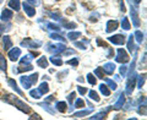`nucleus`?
<instances>
[{
	"mask_svg": "<svg viewBox=\"0 0 147 120\" xmlns=\"http://www.w3.org/2000/svg\"><path fill=\"white\" fill-rule=\"evenodd\" d=\"M136 75H131L130 78L127 80V84H126V94L130 96L132 93V91L135 88V84H136Z\"/></svg>",
	"mask_w": 147,
	"mask_h": 120,
	"instance_id": "7ed1b4c3",
	"label": "nucleus"
},
{
	"mask_svg": "<svg viewBox=\"0 0 147 120\" xmlns=\"http://www.w3.org/2000/svg\"><path fill=\"white\" fill-rule=\"evenodd\" d=\"M118 28V21H108V24H107V32L108 33H110V32H113V31H115Z\"/></svg>",
	"mask_w": 147,
	"mask_h": 120,
	"instance_id": "f8f14e48",
	"label": "nucleus"
},
{
	"mask_svg": "<svg viewBox=\"0 0 147 120\" xmlns=\"http://www.w3.org/2000/svg\"><path fill=\"white\" fill-rule=\"evenodd\" d=\"M115 61L121 63V64H125L129 61V55L124 49H118V55L115 58Z\"/></svg>",
	"mask_w": 147,
	"mask_h": 120,
	"instance_id": "f03ea898",
	"label": "nucleus"
},
{
	"mask_svg": "<svg viewBox=\"0 0 147 120\" xmlns=\"http://www.w3.org/2000/svg\"><path fill=\"white\" fill-rule=\"evenodd\" d=\"M75 108H84L85 107V102H84V99H76V102H75V105H74Z\"/></svg>",
	"mask_w": 147,
	"mask_h": 120,
	"instance_id": "c9c22d12",
	"label": "nucleus"
},
{
	"mask_svg": "<svg viewBox=\"0 0 147 120\" xmlns=\"http://www.w3.org/2000/svg\"><path fill=\"white\" fill-rule=\"evenodd\" d=\"M134 38H136V40H137L139 43H142V40H144V34H142L141 31H136Z\"/></svg>",
	"mask_w": 147,
	"mask_h": 120,
	"instance_id": "c756f323",
	"label": "nucleus"
},
{
	"mask_svg": "<svg viewBox=\"0 0 147 120\" xmlns=\"http://www.w3.org/2000/svg\"><path fill=\"white\" fill-rule=\"evenodd\" d=\"M40 105H42V107H43V108H44L45 110H47V112H49L50 114H54V113H55V112H54V110H53V109H50V108H49V105H48L47 103H42V104H40Z\"/></svg>",
	"mask_w": 147,
	"mask_h": 120,
	"instance_id": "58836bf2",
	"label": "nucleus"
},
{
	"mask_svg": "<svg viewBox=\"0 0 147 120\" xmlns=\"http://www.w3.org/2000/svg\"><path fill=\"white\" fill-rule=\"evenodd\" d=\"M49 60H50V63H53L54 65H57V66H61L63 65V60L59 57H54V55H53V57H50Z\"/></svg>",
	"mask_w": 147,
	"mask_h": 120,
	"instance_id": "aec40b11",
	"label": "nucleus"
},
{
	"mask_svg": "<svg viewBox=\"0 0 147 120\" xmlns=\"http://www.w3.org/2000/svg\"><path fill=\"white\" fill-rule=\"evenodd\" d=\"M110 42L113 44H117V45H121L125 43V36L124 34H115V36H112L108 38Z\"/></svg>",
	"mask_w": 147,
	"mask_h": 120,
	"instance_id": "20e7f679",
	"label": "nucleus"
},
{
	"mask_svg": "<svg viewBox=\"0 0 147 120\" xmlns=\"http://www.w3.org/2000/svg\"><path fill=\"white\" fill-rule=\"evenodd\" d=\"M3 45L5 50H10V48H12V40L9 36H4L3 37Z\"/></svg>",
	"mask_w": 147,
	"mask_h": 120,
	"instance_id": "9d476101",
	"label": "nucleus"
},
{
	"mask_svg": "<svg viewBox=\"0 0 147 120\" xmlns=\"http://www.w3.org/2000/svg\"><path fill=\"white\" fill-rule=\"evenodd\" d=\"M9 85H10V86L12 87V88H13V90H15V91L17 92L18 94H20V96H22V91H21V90H20V88H18V87H17V84L15 82V80H11V78H10V80H9Z\"/></svg>",
	"mask_w": 147,
	"mask_h": 120,
	"instance_id": "393cba45",
	"label": "nucleus"
},
{
	"mask_svg": "<svg viewBox=\"0 0 147 120\" xmlns=\"http://www.w3.org/2000/svg\"><path fill=\"white\" fill-rule=\"evenodd\" d=\"M126 70H127V67H126L125 65H121V67H120V73H121L123 76L126 73Z\"/></svg>",
	"mask_w": 147,
	"mask_h": 120,
	"instance_id": "de8ad7c7",
	"label": "nucleus"
},
{
	"mask_svg": "<svg viewBox=\"0 0 147 120\" xmlns=\"http://www.w3.org/2000/svg\"><path fill=\"white\" fill-rule=\"evenodd\" d=\"M144 84H145V75H141V76H139V87L140 88H142Z\"/></svg>",
	"mask_w": 147,
	"mask_h": 120,
	"instance_id": "ea45409f",
	"label": "nucleus"
},
{
	"mask_svg": "<svg viewBox=\"0 0 147 120\" xmlns=\"http://www.w3.org/2000/svg\"><path fill=\"white\" fill-rule=\"evenodd\" d=\"M120 10L123 11V12H125V10H126V9H125V5H124V3H123V0H120Z\"/></svg>",
	"mask_w": 147,
	"mask_h": 120,
	"instance_id": "8fccbe9b",
	"label": "nucleus"
},
{
	"mask_svg": "<svg viewBox=\"0 0 147 120\" xmlns=\"http://www.w3.org/2000/svg\"><path fill=\"white\" fill-rule=\"evenodd\" d=\"M49 52H53L54 54H59L65 50V44H55V45H49Z\"/></svg>",
	"mask_w": 147,
	"mask_h": 120,
	"instance_id": "423d86ee",
	"label": "nucleus"
},
{
	"mask_svg": "<svg viewBox=\"0 0 147 120\" xmlns=\"http://www.w3.org/2000/svg\"><path fill=\"white\" fill-rule=\"evenodd\" d=\"M24 10H25V12H26L30 17L34 16V13H36V9L32 6V5H30V3H27V1L24 3Z\"/></svg>",
	"mask_w": 147,
	"mask_h": 120,
	"instance_id": "6e6552de",
	"label": "nucleus"
},
{
	"mask_svg": "<svg viewBox=\"0 0 147 120\" xmlns=\"http://www.w3.org/2000/svg\"><path fill=\"white\" fill-rule=\"evenodd\" d=\"M67 64H70V65H74V66H77L79 65V60L77 59H71V60H69Z\"/></svg>",
	"mask_w": 147,
	"mask_h": 120,
	"instance_id": "c03bdc74",
	"label": "nucleus"
},
{
	"mask_svg": "<svg viewBox=\"0 0 147 120\" xmlns=\"http://www.w3.org/2000/svg\"><path fill=\"white\" fill-rule=\"evenodd\" d=\"M37 65L38 66H40V67H48V60H47V58H44V57H42V58H39L38 59V61H37Z\"/></svg>",
	"mask_w": 147,
	"mask_h": 120,
	"instance_id": "412c9836",
	"label": "nucleus"
},
{
	"mask_svg": "<svg viewBox=\"0 0 147 120\" xmlns=\"http://www.w3.org/2000/svg\"><path fill=\"white\" fill-rule=\"evenodd\" d=\"M21 55V49L20 48H12L11 50H9V58L12 61H16V60L20 58Z\"/></svg>",
	"mask_w": 147,
	"mask_h": 120,
	"instance_id": "39448f33",
	"label": "nucleus"
},
{
	"mask_svg": "<svg viewBox=\"0 0 147 120\" xmlns=\"http://www.w3.org/2000/svg\"><path fill=\"white\" fill-rule=\"evenodd\" d=\"M32 65L31 64H27V65H20V67H18L17 71H31L32 70Z\"/></svg>",
	"mask_w": 147,
	"mask_h": 120,
	"instance_id": "2f4dec72",
	"label": "nucleus"
},
{
	"mask_svg": "<svg viewBox=\"0 0 147 120\" xmlns=\"http://www.w3.org/2000/svg\"><path fill=\"white\" fill-rule=\"evenodd\" d=\"M88 96H90V98H91V99L96 100V102H99V100H100V98H99V97H98V94H97V92H96V91H93V90L88 92Z\"/></svg>",
	"mask_w": 147,
	"mask_h": 120,
	"instance_id": "cd10ccee",
	"label": "nucleus"
},
{
	"mask_svg": "<svg viewBox=\"0 0 147 120\" xmlns=\"http://www.w3.org/2000/svg\"><path fill=\"white\" fill-rule=\"evenodd\" d=\"M27 3H31V4H34V5H38L39 0H27Z\"/></svg>",
	"mask_w": 147,
	"mask_h": 120,
	"instance_id": "09e8293b",
	"label": "nucleus"
},
{
	"mask_svg": "<svg viewBox=\"0 0 147 120\" xmlns=\"http://www.w3.org/2000/svg\"><path fill=\"white\" fill-rule=\"evenodd\" d=\"M48 27L50 30H54V31H59V27L57 25H53V24H48Z\"/></svg>",
	"mask_w": 147,
	"mask_h": 120,
	"instance_id": "a18cd8bd",
	"label": "nucleus"
},
{
	"mask_svg": "<svg viewBox=\"0 0 147 120\" xmlns=\"http://www.w3.org/2000/svg\"><path fill=\"white\" fill-rule=\"evenodd\" d=\"M87 81H88L90 85H93V86L97 84V80H96V77L92 75V73H88V75H87Z\"/></svg>",
	"mask_w": 147,
	"mask_h": 120,
	"instance_id": "7c9ffc66",
	"label": "nucleus"
},
{
	"mask_svg": "<svg viewBox=\"0 0 147 120\" xmlns=\"http://www.w3.org/2000/svg\"><path fill=\"white\" fill-rule=\"evenodd\" d=\"M102 70L105 73H108V75H112V73L114 72V70H115V65H114L113 63H107V64H104L103 65Z\"/></svg>",
	"mask_w": 147,
	"mask_h": 120,
	"instance_id": "1a4fd4ad",
	"label": "nucleus"
},
{
	"mask_svg": "<svg viewBox=\"0 0 147 120\" xmlns=\"http://www.w3.org/2000/svg\"><path fill=\"white\" fill-rule=\"evenodd\" d=\"M131 17H132V24H134L136 27L140 26V18H139V15L134 7H131Z\"/></svg>",
	"mask_w": 147,
	"mask_h": 120,
	"instance_id": "9b49d317",
	"label": "nucleus"
},
{
	"mask_svg": "<svg viewBox=\"0 0 147 120\" xmlns=\"http://www.w3.org/2000/svg\"><path fill=\"white\" fill-rule=\"evenodd\" d=\"M50 38H52V39H55V40H64V38H63V37H60V36H59V34H50Z\"/></svg>",
	"mask_w": 147,
	"mask_h": 120,
	"instance_id": "a19ab883",
	"label": "nucleus"
},
{
	"mask_svg": "<svg viewBox=\"0 0 147 120\" xmlns=\"http://www.w3.org/2000/svg\"><path fill=\"white\" fill-rule=\"evenodd\" d=\"M7 69V64H6V60L4 58V55L0 53V70L1 71H6Z\"/></svg>",
	"mask_w": 147,
	"mask_h": 120,
	"instance_id": "f3484780",
	"label": "nucleus"
},
{
	"mask_svg": "<svg viewBox=\"0 0 147 120\" xmlns=\"http://www.w3.org/2000/svg\"><path fill=\"white\" fill-rule=\"evenodd\" d=\"M22 45H25L27 48H38L40 45V42H34V40H32L31 38H27L22 42Z\"/></svg>",
	"mask_w": 147,
	"mask_h": 120,
	"instance_id": "0eeeda50",
	"label": "nucleus"
},
{
	"mask_svg": "<svg viewBox=\"0 0 147 120\" xmlns=\"http://www.w3.org/2000/svg\"><path fill=\"white\" fill-rule=\"evenodd\" d=\"M107 113H108V110H105V112H100V113H98V114L93 115V117H91V119H103V118H105Z\"/></svg>",
	"mask_w": 147,
	"mask_h": 120,
	"instance_id": "72a5a7b5",
	"label": "nucleus"
},
{
	"mask_svg": "<svg viewBox=\"0 0 147 120\" xmlns=\"http://www.w3.org/2000/svg\"><path fill=\"white\" fill-rule=\"evenodd\" d=\"M30 94H31V97H33L34 99H39L40 97H42V93L39 92V90H31Z\"/></svg>",
	"mask_w": 147,
	"mask_h": 120,
	"instance_id": "a878e982",
	"label": "nucleus"
},
{
	"mask_svg": "<svg viewBox=\"0 0 147 120\" xmlns=\"http://www.w3.org/2000/svg\"><path fill=\"white\" fill-rule=\"evenodd\" d=\"M124 103H125V94L121 93L120 96H119L118 102L113 105V108H114V109H120V108L123 107V105H124Z\"/></svg>",
	"mask_w": 147,
	"mask_h": 120,
	"instance_id": "ddd939ff",
	"label": "nucleus"
},
{
	"mask_svg": "<svg viewBox=\"0 0 147 120\" xmlns=\"http://www.w3.org/2000/svg\"><path fill=\"white\" fill-rule=\"evenodd\" d=\"M91 113V109H87V110H84V112H80V113H75L72 117H76V118H81V117H85V115L90 114Z\"/></svg>",
	"mask_w": 147,
	"mask_h": 120,
	"instance_id": "f704fd0d",
	"label": "nucleus"
},
{
	"mask_svg": "<svg viewBox=\"0 0 147 120\" xmlns=\"http://www.w3.org/2000/svg\"><path fill=\"white\" fill-rule=\"evenodd\" d=\"M4 99H6V102H9V103H12L15 107H17L18 109L21 110V112H24V113H30L31 112V108L27 105L25 102H22L21 99H17V98H15L12 94H7L6 96V98H4Z\"/></svg>",
	"mask_w": 147,
	"mask_h": 120,
	"instance_id": "f257e3e1",
	"label": "nucleus"
},
{
	"mask_svg": "<svg viewBox=\"0 0 147 120\" xmlns=\"http://www.w3.org/2000/svg\"><path fill=\"white\" fill-rule=\"evenodd\" d=\"M9 6H10V9H12V10L18 11L20 10V6H21L20 0H10V1H9Z\"/></svg>",
	"mask_w": 147,
	"mask_h": 120,
	"instance_id": "2eb2a0df",
	"label": "nucleus"
},
{
	"mask_svg": "<svg viewBox=\"0 0 147 120\" xmlns=\"http://www.w3.org/2000/svg\"><path fill=\"white\" fill-rule=\"evenodd\" d=\"M66 27H67V28H75L76 25H75V24H67Z\"/></svg>",
	"mask_w": 147,
	"mask_h": 120,
	"instance_id": "3c124183",
	"label": "nucleus"
},
{
	"mask_svg": "<svg viewBox=\"0 0 147 120\" xmlns=\"http://www.w3.org/2000/svg\"><path fill=\"white\" fill-rule=\"evenodd\" d=\"M32 57H34V55L33 54H28V55H26V57H24L21 59V61H20V65H27V64H30L31 60H32Z\"/></svg>",
	"mask_w": 147,
	"mask_h": 120,
	"instance_id": "6ab92c4d",
	"label": "nucleus"
},
{
	"mask_svg": "<svg viewBox=\"0 0 147 120\" xmlns=\"http://www.w3.org/2000/svg\"><path fill=\"white\" fill-rule=\"evenodd\" d=\"M75 47H77V48H80V49H86V47H85V44H84V43H80V42H76V43H75Z\"/></svg>",
	"mask_w": 147,
	"mask_h": 120,
	"instance_id": "49530a36",
	"label": "nucleus"
},
{
	"mask_svg": "<svg viewBox=\"0 0 147 120\" xmlns=\"http://www.w3.org/2000/svg\"><path fill=\"white\" fill-rule=\"evenodd\" d=\"M38 90H39V92H40V93H42V94L48 93V92H49V87H48V84H47V82H42Z\"/></svg>",
	"mask_w": 147,
	"mask_h": 120,
	"instance_id": "5701e85b",
	"label": "nucleus"
},
{
	"mask_svg": "<svg viewBox=\"0 0 147 120\" xmlns=\"http://www.w3.org/2000/svg\"><path fill=\"white\" fill-rule=\"evenodd\" d=\"M81 36L80 32H70V33L67 34V38L70 40H75L76 38H79V37Z\"/></svg>",
	"mask_w": 147,
	"mask_h": 120,
	"instance_id": "c85d7f7f",
	"label": "nucleus"
},
{
	"mask_svg": "<svg viewBox=\"0 0 147 120\" xmlns=\"http://www.w3.org/2000/svg\"><path fill=\"white\" fill-rule=\"evenodd\" d=\"M77 90H79L80 94H82V96H84L86 92H87V88H86V87H82V86H77Z\"/></svg>",
	"mask_w": 147,
	"mask_h": 120,
	"instance_id": "79ce46f5",
	"label": "nucleus"
},
{
	"mask_svg": "<svg viewBox=\"0 0 147 120\" xmlns=\"http://www.w3.org/2000/svg\"><path fill=\"white\" fill-rule=\"evenodd\" d=\"M121 26H123V28H124V30H126V31L131 28L130 22H129V18H127V17H124V18H123V21H121Z\"/></svg>",
	"mask_w": 147,
	"mask_h": 120,
	"instance_id": "bb28decb",
	"label": "nucleus"
},
{
	"mask_svg": "<svg viewBox=\"0 0 147 120\" xmlns=\"http://www.w3.org/2000/svg\"><path fill=\"white\" fill-rule=\"evenodd\" d=\"M20 81H21V84H22V86L25 87L26 90H28V88H31V86H32V84H31V81H30V78H28V76H22L21 78H20Z\"/></svg>",
	"mask_w": 147,
	"mask_h": 120,
	"instance_id": "dca6fc26",
	"label": "nucleus"
},
{
	"mask_svg": "<svg viewBox=\"0 0 147 120\" xmlns=\"http://www.w3.org/2000/svg\"><path fill=\"white\" fill-rule=\"evenodd\" d=\"M99 91H100V93H102L103 96H105V97H109V96H110V91L108 90V86L100 85V86H99Z\"/></svg>",
	"mask_w": 147,
	"mask_h": 120,
	"instance_id": "b1692460",
	"label": "nucleus"
},
{
	"mask_svg": "<svg viewBox=\"0 0 147 120\" xmlns=\"http://www.w3.org/2000/svg\"><path fill=\"white\" fill-rule=\"evenodd\" d=\"M0 18H1L3 21H9L10 18H12V11L5 9V10L1 12V17H0Z\"/></svg>",
	"mask_w": 147,
	"mask_h": 120,
	"instance_id": "4468645a",
	"label": "nucleus"
},
{
	"mask_svg": "<svg viewBox=\"0 0 147 120\" xmlns=\"http://www.w3.org/2000/svg\"><path fill=\"white\" fill-rule=\"evenodd\" d=\"M105 82H107V85L109 86V88L110 90H117V84L114 81H112V80H109V78H105Z\"/></svg>",
	"mask_w": 147,
	"mask_h": 120,
	"instance_id": "473e14b6",
	"label": "nucleus"
},
{
	"mask_svg": "<svg viewBox=\"0 0 147 120\" xmlns=\"http://www.w3.org/2000/svg\"><path fill=\"white\" fill-rule=\"evenodd\" d=\"M30 119H38V120H40V118H39V115H38V114H33Z\"/></svg>",
	"mask_w": 147,
	"mask_h": 120,
	"instance_id": "603ef678",
	"label": "nucleus"
},
{
	"mask_svg": "<svg viewBox=\"0 0 147 120\" xmlns=\"http://www.w3.org/2000/svg\"><path fill=\"white\" fill-rule=\"evenodd\" d=\"M94 75L97 76L98 78H103V70H102V67L96 69V70H94Z\"/></svg>",
	"mask_w": 147,
	"mask_h": 120,
	"instance_id": "4c0bfd02",
	"label": "nucleus"
},
{
	"mask_svg": "<svg viewBox=\"0 0 147 120\" xmlns=\"http://www.w3.org/2000/svg\"><path fill=\"white\" fill-rule=\"evenodd\" d=\"M127 50L130 53H132L135 50V45H134V37H132V34L129 37V40H127Z\"/></svg>",
	"mask_w": 147,
	"mask_h": 120,
	"instance_id": "a211bd4d",
	"label": "nucleus"
},
{
	"mask_svg": "<svg viewBox=\"0 0 147 120\" xmlns=\"http://www.w3.org/2000/svg\"><path fill=\"white\" fill-rule=\"evenodd\" d=\"M57 109H58L60 113H65L66 109H67V105H66L65 102H58V103H57Z\"/></svg>",
	"mask_w": 147,
	"mask_h": 120,
	"instance_id": "4be33fe9",
	"label": "nucleus"
},
{
	"mask_svg": "<svg viewBox=\"0 0 147 120\" xmlns=\"http://www.w3.org/2000/svg\"><path fill=\"white\" fill-rule=\"evenodd\" d=\"M75 97H76V92H71V93L69 94V97H67L69 102H70V103H72V100L75 99Z\"/></svg>",
	"mask_w": 147,
	"mask_h": 120,
	"instance_id": "37998d69",
	"label": "nucleus"
},
{
	"mask_svg": "<svg viewBox=\"0 0 147 120\" xmlns=\"http://www.w3.org/2000/svg\"><path fill=\"white\" fill-rule=\"evenodd\" d=\"M134 1H135V3H136V4H139V3H140V1H141V0H134Z\"/></svg>",
	"mask_w": 147,
	"mask_h": 120,
	"instance_id": "864d4df0",
	"label": "nucleus"
},
{
	"mask_svg": "<svg viewBox=\"0 0 147 120\" xmlns=\"http://www.w3.org/2000/svg\"><path fill=\"white\" fill-rule=\"evenodd\" d=\"M28 78H30V81H31V84L33 85V84H36L37 82V80H38V73L37 72H34V73H32L31 76H28Z\"/></svg>",
	"mask_w": 147,
	"mask_h": 120,
	"instance_id": "e433bc0d",
	"label": "nucleus"
}]
</instances>
